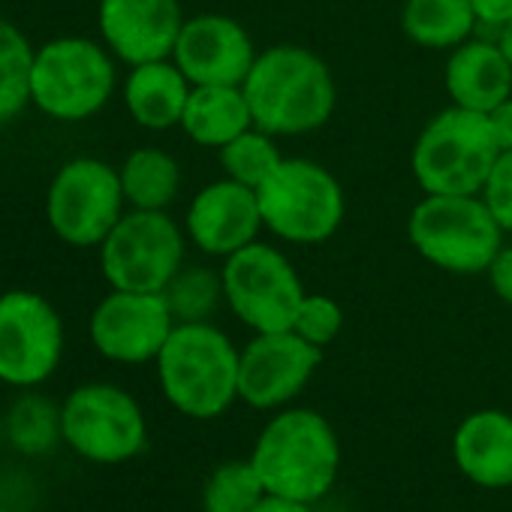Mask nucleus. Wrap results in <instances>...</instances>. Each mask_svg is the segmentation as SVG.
<instances>
[{"instance_id":"f257e3e1","label":"nucleus","mask_w":512,"mask_h":512,"mask_svg":"<svg viewBox=\"0 0 512 512\" xmlns=\"http://www.w3.org/2000/svg\"><path fill=\"white\" fill-rule=\"evenodd\" d=\"M241 88L253 127L272 136L317 133L338 106V85L329 64L317 52L293 43L256 55Z\"/></svg>"},{"instance_id":"f03ea898","label":"nucleus","mask_w":512,"mask_h":512,"mask_svg":"<svg viewBox=\"0 0 512 512\" xmlns=\"http://www.w3.org/2000/svg\"><path fill=\"white\" fill-rule=\"evenodd\" d=\"M241 350L211 323H175L157 362L166 401L190 419H214L238 398Z\"/></svg>"},{"instance_id":"7ed1b4c3","label":"nucleus","mask_w":512,"mask_h":512,"mask_svg":"<svg viewBox=\"0 0 512 512\" xmlns=\"http://www.w3.org/2000/svg\"><path fill=\"white\" fill-rule=\"evenodd\" d=\"M250 464L269 494L314 503L338 476L341 446L332 425L305 407L278 413L256 440Z\"/></svg>"},{"instance_id":"20e7f679","label":"nucleus","mask_w":512,"mask_h":512,"mask_svg":"<svg viewBox=\"0 0 512 512\" xmlns=\"http://www.w3.org/2000/svg\"><path fill=\"white\" fill-rule=\"evenodd\" d=\"M503 235L482 193H425L407 217L413 250L449 275H485Z\"/></svg>"},{"instance_id":"39448f33","label":"nucleus","mask_w":512,"mask_h":512,"mask_svg":"<svg viewBox=\"0 0 512 512\" xmlns=\"http://www.w3.org/2000/svg\"><path fill=\"white\" fill-rule=\"evenodd\" d=\"M500 154L488 115L449 106L434 115L410 154V169L422 193H482Z\"/></svg>"},{"instance_id":"423d86ee","label":"nucleus","mask_w":512,"mask_h":512,"mask_svg":"<svg viewBox=\"0 0 512 512\" xmlns=\"http://www.w3.org/2000/svg\"><path fill=\"white\" fill-rule=\"evenodd\" d=\"M263 226L290 244L329 241L347 214L341 181L320 163L284 157L281 166L256 187Z\"/></svg>"},{"instance_id":"0eeeda50","label":"nucleus","mask_w":512,"mask_h":512,"mask_svg":"<svg viewBox=\"0 0 512 512\" xmlns=\"http://www.w3.org/2000/svg\"><path fill=\"white\" fill-rule=\"evenodd\" d=\"M220 278L229 311L247 329H253V335L293 329L305 287L278 247L256 238L253 244L226 256Z\"/></svg>"},{"instance_id":"6e6552de","label":"nucleus","mask_w":512,"mask_h":512,"mask_svg":"<svg viewBox=\"0 0 512 512\" xmlns=\"http://www.w3.org/2000/svg\"><path fill=\"white\" fill-rule=\"evenodd\" d=\"M115 91L109 52L82 37L46 43L34 58L31 103L55 121H85L97 115Z\"/></svg>"},{"instance_id":"1a4fd4ad","label":"nucleus","mask_w":512,"mask_h":512,"mask_svg":"<svg viewBox=\"0 0 512 512\" xmlns=\"http://www.w3.org/2000/svg\"><path fill=\"white\" fill-rule=\"evenodd\" d=\"M184 266V232L166 211L124 214L100 244V269L112 290L163 293Z\"/></svg>"},{"instance_id":"9d476101","label":"nucleus","mask_w":512,"mask_h":512,"mask_svg":"<svg viewBox=\"0 0 512 512\" xmlns=\"http://www.w3.org/2000/svg\"><path fill=\"white\" fill-rule=\"evenodd\" d=\"M64 443L85 461L124 464L148 443V425L139 401L112 383H85L61 407Z\"/></svg>"},{"instance_id":"9b49d317","label":"nucleus","mask_w":512,"mask_h":512,"mask_svg":"<svg viewBox=\"0 0 512 512\" xmlns=\"http://www.w3.org/2000/svg\"><path fill=\"white\" fill-rule=\"evenodd\" d=\"M124 202L118 169L94 157H79L64 163L52 178L46 214L64 244L94 247L124 217Z\"/></svg>"},{"instance_id":"f8f14e48","label":"nucleus","mask_w":512,"mask_h":512,"mask_svg":"<svg viewBox=\"0 0 512 512\" xmlns=\"http://www.w3.org/2000/svg\"><path fill=\"white\" fill-rule=\"evenodd\" d=\"M64 356V323L58 311L31 290L0 296V383L34 389L46 383Z\"/></svg>"},{"instance_id":"ddd939ff","label":"nucleus","mask_w":512,"mask_h":512,"mask_svg":"<svg viewBox=\"0 0 512 512\" xmlns=\"http://www.w3.org/2000/svg\"><path fill=\"white\" fill-rule=\"evenodd\" d=\"M175 329L163 293L112 290L91 314V341L100 356L121 365L154 362Z\"/></svg>"},{"instance_id":"4468645a","label":"nucleus","mask_w":512,"mask_h":512,"mask_svg":"<svg viewBox=\"0 0 512 512\" xmlns=\"http://www.w3.org/2000/svg\"><path fill=\"white\" fill-rule=\"evenodd\" d=\"M320 359V347L293 329L253 335L238 359V398L256 410L281 407L308 386Z\"/></svg>"},{"instance_id":"2eb2a0df","label":"nucleus","mask_w":512,"mask_h":512,"mask_svg":"<svg viewBox=\"0 0 512 512\" xmlns=\"http://www.w3.org/2000/svg\"><path fill=\"white\" fill-rule=\"evenodd\" d=\"M256 55L241 22L205 13L184 19L172 61L190 85H244Z\"/></svg>"},{"instance_id":"dca6fc26","label":"nucleus","mask_w":512,"mask_h":512,"mask_svg":"<svg viewBox=\"0 0 512 512\" xmlns=\"http://www.w3.org/2000/svg\"><path fill=\"white\" fill-rule=\"evenodd\" d=\"M187 238L208 256H232L235 250L256 241L263 226L260 199L253 187H244L232 178L211 181L202 187L184 217Z\"/></svg>"},{"instance_id":"f3484780","label":"nucleus","mask_w":512,"mask_h":512,"mask_svg":"<svg viewBox=\"0 0 512 512\" xmlns=\"http://www.w3.org/2000/svg\"><path fill=\"white\" fill-rule=\"evenodd\" d=\"M100 34L124 64L172 58L184 16L178 0H100Z\"/></svg>"},{"instance_id":"a211bd4d","label":"nucleus","mask_w":512,"mask_h":512,"mask_svg":"<svg viewBox=\"0 0 512 512\" xmlns=\"http://www.w3.org/2000/svg\"><path fill=\"white\" fill-rule=\"evenodd\" d=\"M443 85L452 106L488 115L497 103L512 97V64L494 40H467L449 52Z\"/></svg>"},{"instance_id":"6ab92c4d","label":"nucleus","mask_w":512,"mask_h":512,"mask_svg":"<svg viewBox=\"0 0 512 512\" xmlns=\"http://www.w3.org/2000/svg\"><path fill=\"white\" fill-rule=\"evenodd\" d=\"M458 470L482 488L512 485V416L503 410L470 413L452 440Z\"/></svg>"},{"instance_id":"aec40b11","label":"nucleus","mask_w":512,"mask_h":512,"mask_svg":"<svg viewBox=\"0 0 512 512\" xmlns=\"http://www.w3.org/2000/svg\"><path fill=\"white\" fill-rule=\"evenodd\" d=\"M193 85L172 58L136 64L124 82V103L133 121L145 130L181 127Z\"/></svg>"},{"instance_id":"412c9836","label":"nucleus","mask_w":512,"mask_h":512,"mask_svg":"<svg viewBox=\"0 0 512 512\" xmlns=\"http://www.w3.org/2000/svg\"><path fill=\"white\" fill-rule=\"evenodd\" d=\"M253 127V115L241 85H193L181 130L202 148H223L238 133Z\"/></svg>"},{"instance_id":"4be33fe9","label":"nucleus","mask_w":512,"mask_h":512,"mask_svg":"<svg viewBox=\"0 0 512 512\" xmlns=\"http://www.w3.org/2000/svg\"><path fill=\"white\" fill-rule=\"evenodd\" d=\"M479 19L470 0H404L401 31L422 49L452 52L467 43Z\"/></svg>"},{"instance_id":"5701e85b","label":"nucleus","mask_w":512,"mask_h":512,"mask_svg":"<svg viewBox=\"0 0 512 512\" xmlns=\"http://www.w3.org/2000/svg\"><path fill=\"white\" fill-rule=\"evenodd\" d=\"M124 199L139 211H166L181 187V166L160 148H136L118 169Z\"/></svg>"},{"instance_id":"b1692460","label":"nucleus","mask_w":512,"mask_h":512,"mask_svg":"<svg viewBox=\"0 0 512 512\" xmlns=\"http://www.w3.org/2000/svg\"><path fill=\"white\" fill-rule=\"evenodd\" d=\"M37 52L25 34L0 19V124H10L31 103V73Z\"/></svg>"},{"instance_id":"393cba45","label":"nucleus","mask_w":512,"mask_h":512,"mask_svg":"<svg viewBox=\"0 0 512 512\" xmlns=\"http://www.w3.org/2000/svg\"><path fill=\"white\" fill-rule=\"evenodd\" d=\"M7 437L25 455H46L64 440L61 407L46 395H25L13 404L7 416Z\"/></svg>"},{"instance_id":"a878e982","label":"nucleus","mask_w":512,"mask_h":512,"mask_svg":"<svg viewBox=\"0 0 512 512\" xmlns=\"http://www.w3.org/2000/svg\"><path fill=\"white\" fill-rule=\"evenodd\" d=\"M284 154L278 148V136L250 127L244 133H238L232 142H226L220 148V166L226 172V178L244 184V187H260L278 166H281Z\"/></svg>"},{"instance_id":"bb28decb","label":"nucleus","mask_w":512,"mask_h":512,"mask_svg":"<svg viewBox=\"0 0 512 512\" xmlns=\"http://www.w3.org/2000/svg\"><path fill=\"white\" fill-rule=\"evenodd\" d=\"M175 323H208L223 299V278L205 266H181L163 290Z\"/></svg>"},{"instance_id":"cd10ccee","label":"nucleus","mask_w":512,"mask_h":512,"mask_svg":"<svg viewBox=\"0 0 512 512\" xmlns=\"http://www.w3.org/2000/svg\"><path fill=\"white\" fill-rule=\"evenodd\" d=\"M266 494L269 491L250 461H226L208 476L202 506L205 512H253Z\"/></svg>"},{"instance_id":"c85d7f7f","label":"nucleus","mask_w":512,"mask_h":512,"mask_svg":"<svg viewBox=\"0 0 512 512\" xmlns=\"http://www.w3.org/2000/svg\"><path fill=\"white\" fill-rule=\"evenodd\" d=\"M341 329H344V308L326 293H305L293 320V332L323 350L341 335Z\"/></svg>"},{"instance_id":"c756f323","label":"nucleus","mask_w":512,"mask_h":512,"mask_svg":"<svg viewBox=\"0 0 512 512\" xmlns=\"http://www.w3.org/2000/svg\"><path fill=\"white\" fill-rule=\"evenodd\" d=\"M482 199L491 208L500 229L512 232V148L497 154V160L488 172V181L482 187Z\"/></svg>"},{"instance_id":"7c9ffc66","label":"nucleus","mask_w":512,"mask_h":512,"mask_svg":"<svg viewBox=\"0 0 512 512\" xmlns=\"http://www.w3.org/2000/svg\"><path fill=\"white\" fill-rule=\"evenodd\" d=\"M488 284L494 290V296L506 305H512V244H503L497 250V256L488 266Z\"/></svg>"},{"instance_id":"2f4dec72","label":"nucleus","mask_w":512,"mask_h":512,"mask_svg":"<svg viewBox=\"0 0 512 512\" xmlns=\"http://www.w3.org/2000/svg\"><path fill=\"white\" fill-rule=\"evenodd\" d=\"M479 25L488 28H503L512 22V0H470Z\"/></svg>"},{"instance_id":"473e14b6","label":"nucleus","mask_w":512,"mask_h":512,"mask_svg":"<svg viewBox=\"0 0 512 512\" xmlns=\"http://www.w3.org/2000/svg\"><path fill=\"white\" fill-rule=\"evenodd\" d=\"M488 124H491V133H494L500 151L512 148V97H506L503 103H497L488 112Z\"/></svg>"},{"instance_id":"72a5a7b5","label":"nucleus","mask_w":512,"mask_h":512,"mask_svg":"<svg viewBox=\"0 0 512 512\" xmlns=\"http://www.w3.org/2000/svg\"><path fill=\"white\" fill-rule=\"evenodd\" d=\"M253 512H311V503L293 500V497H281V494H266L260 503L253 506Z\"/></svg>"},{"instance_id":"f704fd0d","label":"nucleus","mask_w":512,"mask_h":512,"mask_svg":"<svg viewBox=\"0 0 512 512\" xmlns=\"http://www.w3.org/2000/svg\"><path fill=\"white\" fill-rule=\"evenodd\" d=\"M497 43H500L503 55H506V58H509V64H512V22L500 28V34H497Z\"/></svg>"},{"instance_id":"c9c22d12","label":"nucleus","mask_w":512,"mask_h":512,"mask_svg":"<svg viewBox=\"0 0 512 512\" xmlns=\"http://www.w3.org/2000/svg\"><path fill=\"white\" fill-rule=\"evenodd\" d=\"M0 512H13V509H0Z\"/></svg>"},{"instance_id":"e433bc0d","label":"nucleus","mask_w":512,"mask_h":512,"mask_svg":"<svg viewBox=\"0 0 512 512\" xmlns=\"http://www.w3.org/2000/svg\"><path fill=\"white\" fill-rule=\"evenodd\" d=\"M338 512H347V509H338Z\"/></svg>"}]
</instances>
